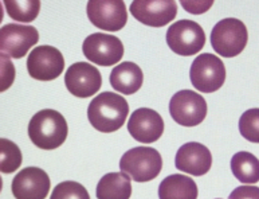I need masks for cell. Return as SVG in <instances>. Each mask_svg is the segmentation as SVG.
Here are the masks:
<instances>
[{"instance_id":"6da1fadb","label":"cell","mask_w":259,"mask_h":199,"mask_svg":"<svg viewBox=\"0 0 259 199\" xmlns=\"http://www.w3.org/2000/svg\"><path fill=\"white\" fill-rule=\"evenodd\" d=\"M129 105L122 96L110 92L100 93L88 108V118L93 128L102 133L116 132L124 125Z\"/></svg>"},{"instance_id":"7a4b0ae2","label":"cell","mask_w":259,"mask_h":199,"mask_svg":"<svg viewBox=\"0 0 259 199\" xmlns=\"http://www.w3.org/2000/svg\"><path fill=\"white\" fill-rule=\"evenodd\" d=\"M69 133L67 123L62 114L54 109H43L34 114L28 124V136L35 147L55 149L65 143Z\"/></svg>"},{"instance_id":"3957f363","label":"cell","mask_w":259,"mask_h":199,"mask_svg":"<svg viewBox=\"0 0 259 199\" xmlns=\"http://www.w3.org/2000/svg\"><path fill=\"white\" fill-rule=\"evenodd\" d=\"M121 171L136 182H149L157 178L162 168V157L152 147H136L122 155Z\"/></svg>"},{"instance_id":"277c9868","label":"cell","mask_w":259,"mask_h":199,"mask_svg":"<svg viewBox=\"0 0 259 199\" xmlns=\"http://www.w3.org/2000/svg\"><path fill=\"white\" fill-rule=\"evenodd\" d=\"M248 32L242 20L227 18L218 22L211 32V45L218 54L226 58L239 55L247 45Z\"/></svg>"},{"instance_id":"5b68a950","label":"cell","mask_w":259,"mask_h":199,"mask_svg":"<svg viewBox=\"0 0 259 199\" xmlns=\"http://www.w3.org/2000/svg\"><path fill=\"white\" fill-rule=\"evenodd\" d=\"M190 78L199 92L213 93L221 89L226 81L225 63L217 55L200 54L191 65Z\"/></svg>"},{"instance_id":"8992f818","label":"cell","mask_w":259,"mask_h":199,"mask_svg":"<svg viewBox=\"0 0 259 199\" xmlns=\"http://www.w3.org/2000/svg\"><path fill=\"white\" fill-rule=\"evenodd\" d=\"M166 43L174 53L183 57L195 55L205 45L204 30L194 20L183 19L174 23L166 31Z\"/></svg>"},{"instance_id":"52a82bcc","label":"cell","mask_w":259,"mask_h":199,"mask_svg":"<svg viewBox=\"0 0 259 199\" xmlns=\"http://www.w3.org/2000/svg\"><path fill=\"white\" fill-rule=\"evenodd\" d=\"M169 113L179 125L196 127L207 116V102L194 90H180L170 98Z\"/></svg>"},{"instance_id":"ba28073f","label":"cell","mask_w":259,"mask_h":199,"mask_svg":"<svg viewBox=\"0 0 259 199\" xmlns=\"http://www.w3.org/2000/svg\"><path fill=\"white\" fill-rule=\"evenodd\" d=\"M82 50L88 61L100 66H112L124 57V45L117 36L96 32L83 41Z\"/></svg>"},{"instance_id":"9c48e42d","label":"cell","mask_w":259,"mask_h":199,"mask_svg":"<svg viewBox=\"0 0 259 199\" xmlns=\"http://www.w3.org/2000/svg\"><path fill=\"white\" fill-rule=\"evenodd\" d=\"M88 18L96 27L105 31H120L128 20V12L121 0H90Z\"/></svg>"},{"instance_id":"30bf717a","label":"cell","mask_w":259,"mask_h":199,"mask_svg":"<svg viewBox=\"0 0 259 199\" xmlns=\"http://www.w3.org/2000/svg\"><path fill=\"white\" fill-rule=\"evenodd\" d=\"M65 59L62 53L53 46L35 47L27 58V71L34 79L53 81L62 74Z\"/></svg>"},{"instance_id":"8fae6325","label":"cell","mask_w":259,"mask_h":199,"mask_svg":"<svg viewBox=\"0 0 259 199\" xmlns=\"http://www.w3.org/2000/svg\"><path fill=\"white\" fill-rule=\"evenodd\" d=\"M39 41V32L31 26L6 24L0 31V49L4 55L15 59L23 58Z\"/></svg>"},{"instance_id":"7c38bea8","label":"cell","mask_w":259,"mask_h":199,"mask_svg":"<svg viewBox=\"0 0 259 199\" xmlns=\"http://www.w3.org/2000/svg\"><path fill=\"white\" fill-rule=\"evenodd\" d=\"M133 18L145 26L162 27L178 15V4L174 0H136L131 4Z\"/></svg>"},{"instance_id":"4fadbf2b","label":"cell","mask_w":259,"mask_h":199,"mask_svg":"<svg viewBox=\"0 0 259 199\" xmlns=\"http://www.w3.org/2000/svg\"><path fill=\"white\" fill-rule=\"evenodd\" d=\"M66 88L79 98H88L98 93L102 86V77L97 67L88 62L73 63L65 75Z\"/></svg>"},{"instance_id":"5bb4252c","label":"cell","mask_w":259,"mask_h":199,"mask_svg":"<svg viewBox=\"0 0 259 199\" xmlns=\"http://www.w3.org/2000/svg\"><path fill=\"white\" fill-rule=\"evenodd\" d=\"M50 178L42 168H23L12 180L11 190L16 199H46Z\"/></svg>"},{"instance_id":"9a60e30c","label":"cell","mask_w":259,"mask_h":199,"mask_svg":"<svg viewBox=\"0 0 259 199\" xmlns=\"http://www.w3.org/2000/svg\"><path fill=\"white\" fill-rule=\"evenodd\" d=\"M128 131L135 140L149 144L155 143L162 136L164 121L156 110L149 108H140L131 114Z\"/></svg>"},{"instance_id":"2e32d148","label":"cell","mask_w":259,"mask_h":199,"mask_svg":"<svg viewBox=\"0 0 259 199\" xmlns=\"http://www.w3.org/2000/svg\"><path fill=\"white\" fill-rule=\"evenodd\" d=\"M175 164L180 171L195 176H203L212 166V155L205 145L191 141L179 148Z\"/></svg>"},{"instance_id":"e0dca14e","label":"cell","mask_w":259,"mask_h":199,"mask_svg":"<svg viewBox=\"0 0 259 199\" xmlns=\"http://www.w3.org/2000/svg\"><path fill=\"white\" fill-rule=\"evenodd\" d=\"M144 74L139 65L133 62H122L110 73V85L122 94H133L143 86Z\"/></svg>"},{"instance_id":"ac0fdd59","label":"cell","mask_w":259,"mask_h":199,"mask_svg":"<svg viewBox=\"0 0 259 199\" xmlns=\"http://www.w3.org/2000/svg\"><path fill=\"white\" fill-rule=\"evenodd\" d=\"M160 199H197V186L194 179L182 174L166 176L159 186Z\"/></svg>"},{"instance_id":"d6986e66","label":"cell","mask_w":259,"mask_h":199,"mask_svg":"<svg viewBox=\"0 0 259 199\" xmlns=\"http://www.w3.org/2000/svg\"><path fill=\"white\" fill-rule=\"evenodd\" d=\"M96 195L98 199H129L132 195L131 178L124 172H110L100 179Z\"/></svg>"},{"instance_id":"ffe728a7","label":"cell","mask_w":259,"mask_h":199,"mask_svg":"<svg viewBox=\"0 0 259 199\" xmlns=\"http://www.w3.org/2000/svg\"><path fill=\"white\" fill-rule=\"evenodd\" d=\"M231 171L242 183H256L259 182V159L246 151L235 153L231 159Z\"/></svg>"},{"instance_id":"44dd1931","label":"cell","mask_w":259,"mask_h":199,"mask_svg":"<svg viewBox=\"0 0 259 199\" xmlns=\"http://www.w3.org/2000/svg\"><path fill=\"white\" fill-rule=\"evenodd\" d=\"M4 6H6L8 15L11 16L12 19L23 22V23H30L36 19L39 10H40V2L38 0H23V2L6 0Z\"/></svg>"},{"instance_id":"7402d4cb","label":"cell","mask_w":259,"mask_h":199,"mask_svg":"<svg viewBox=\"0 0 259 199\" xmlns=\"http://www.w3.org/2000/svg\"><path fill=\"white\" fill-rule=\"evenodd\" d=\"M0 152H2V172L4 174H11L16 171L22 164V152H20L19 147L12 143L8 139H2L0 141Z\"/></svg>"},{"instance_id":"603a6c76","label":"cell","mask_w":259,"mask_h":199,"mask_svg":"<svg viewBox=\"0 0 259 199\" xmlns=\"http://www.w3.org/2000/svg\"><path fill=\"white\" fill-rule=\"evenodd\" d=\"M239 132L246 140L259 143V108L246 110L240 116Z\"/></svg>"},{"instance_id":"cb8c5ba5","label":"cell","mask_w":259,"mask_h":199,"mask_svg":"<svg viewBox=\"0 0 259 199\" xmlns=\"http://www.w3.org/2000/svg\"><path fill=\"white\" fill-rule=\"evenodd\" d=\"M50 199H90V195L81 183L67 180L55 186Z\"/></svg>"},{"instance_id":"d4e9b609","label":"cell","mask_w":259,"mask_h":199,"mask_svg":"<svg viewBox=\"0 0 259 199\" xmlns=\"http://www.w3.org/2000/svg\"><path fill=\"white\" fill-rule=\"evenodd\" d=\"M15 79V67L10 62V59L4 54H2V92L7 90Z\"/></svg>"},{"instance_id":"484cf974","label":"cell","mask_w":259,"mask_h":199,"mask_svg":"<svg viewBox=\"0 0 259 199\" xmlns=\"http://www.w3.org/2000/svg\"><path fill=\"white\" fill-rule=\"evenodd\" d=\"M228 199H259V187L255 186H240L230 194Z\"/></svg>"}]
</instances>
